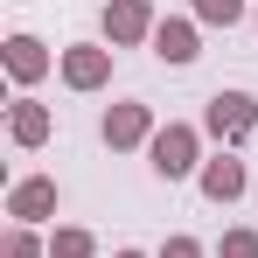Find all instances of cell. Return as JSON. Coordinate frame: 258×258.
I'll return each instance as SVG.
<instances>
[{
  "mask_svg": "<svg viewBox=\"0 0 258 258\" xmlns=\"http://www.w3.org/2000/svg\"><path fill=\"white\" fill-rule=\"evenodd\" d=\"M216 258H258V230H244V223H230V230L216 237Z\"/></svg>",
  "mask_w": 258,
  "mask_h": 258,
  "instance_id": "5bb4252c",
  "label": "cell"
},
{
  "mask_svg": "<svg viewBox=\"0 0 258 258\" xmlns=\"http://www.w3.org/2000/svg\"><path fill=\"white\" fill-rule=\"evenodd\" d=\"M203 133H210L216 147H230V154H237V147L258 133V98H251V91H237V84L216 91L210 105H203Z\"/></svg>",
  "mask_w": 258,
  "mask_h": 258,
  "instance_id": "7a4b0ae2",
  "label": "cell"
},
{
  "mask_svg": "<svg viewBox=\"0 0 258 258\" xmlns=\"http://www.w3.org/2000/svg\"><path fill=\"white\" fill-rule=\"evenodd\" d=\"M112 258H147V251H133V244H119V251H112Z\"/></svg>",
  "mask_w": 258,
  "mask_h": 258,
  "instance_id": "2e32d148",
  "label": "cell"
},
{
  "mask_svg": "<svg viewBox=\"0 0 258 258\" xmlns=\"http://www.w3.org/2000/svg\"><path fill=\"white\" fill-rule=\"evenodd\" d=\"M147 49H154L161 63H174V70H188V63L203 56V21H196V14H161V28H154Z\"/></svg>",
  "mask_w": 258,
  "mask_h": 258,
  "instance_id": "8992f818",
  "label": "cell"
},
{
  "mask_svg": "<svg viewBox=\"0 0 258 258\" xmlns=\"http://www.w3.org/2000/svg\"><path fill=\"white\" fill-rule=\"evenodd\" d=\"M251 28H258V14H251Z\"/></svg>",
  "mask_w": 258,
  "mask_h": 258,
  "instance_id": "e0dca14e",
  "label": "cell"
},
{
  "mask_svg": "<svg viewBox=\"0 0 258 258\" xmlns=\"http://www.w3.org/2000/svg\"><path fill=\"white\" fill-rule=\"evenodd\" d=\"M105 147H112V154H133V147H154V105H140V98H119V105H112V112H105Z\"/></svg>",
  "mask_w": 258,
  "mask_h": 258,
  "instance_id": "277c9868",
  "label": "cell"
},
{
  "mask_svg": "<svg viewBox=\"0 0 258 258\" xmlns=\"http://www.w3.org/2000/svg\"><path fill=\"white\" fill-rule=\"evenodd\" d=\"M49 258H98V237L84 223H56L49 230Z\"/></svg>",
  "mask_w": 258,
  "mask_h": 258,
  "instance_id": "8fae6325",
  "label": "cell"
},
{
  "mask_svg": "<svg viewBox=\"0 0 258 258\" xmlns=\"http://www.w3.org/2000/svg\"><path fill=\"white\" fill-rule=\"evenodd\" d=\"M196 188H203L210 203H223V210H230V203H244V188H251V168H244V161L223 147V154H210V161H203Z\"/></svg>",
  "mask_w": 258,
  "mask_h": 258,
  "instance_id": "52a82bcc",
  "label": "cell"
},
{
  "mask_svg": "<svg viewBox=\"0 0 258 258\" xmlns=\"http://www.w3.org/2000/svg\"><path fill=\"white\" fill-rule=\"evenodd\" d=\"M188 14H196L203 28H237V21L251 14V0H188Z\"/></svg>",
  "mask_w": 258,
  "mask_h": 258,
  "instance_id": "7c38bea8",
  "label": "cell"
},
{
  "mask_svg": "<svg viewBox=\"0 0 258 258\" xmlns=\"http://www.w3.org/2000/svg\"><path fill=\"white\" fill-rule=\"evenodd\" d=\"M0 49H7V56H0V63H7V77H14L21 91H28V84H42L49 70H56V56H49L42 35H7Z\"/></svg>",
  "mask_w": 258,
  "mask_h": 258,
  "instance_id": "30bf717a",
  "label": "cell"
},
{
  "mask_svg": "<svg viewBox=\"0 0 258 258\" xmlns=\"http://www.w3.org/2000/svg\"><path fill=\"white\" fill-rule=\"evenodd\" d=\"M0 258H49V237H35L28 223H7V237H0Z\"/></svg>",
  "mask_w": 258,
  "mask_h": 258,
  "instance_id": "4fadbf2b",
  "label": "cell"
},
{
  "mask_svg": "<svg viewBox=\"0 0 258 258\" xmlns=\"http://www.w3.org/2000/svg\"><path fill=\"white\" fill-rule=\"evenodd\" d=\"M112 56H119L112 42H70V49H56V77L70 91H105L112 84Z\"/></svg>",
  "mask_w": 258,
  "mask_h": 258,
  "instance_id": "3957f363",
  "label": "cell"
},
{
  "mask_svg": "<svg viewBox=\"0 0 258 258\" xmlns=\"http://www.w3.org/2000/svg\"><path fill=\"white\" fill-rule=\"evenodd\" d=\"M49 133H56V112H49L42 98H28V91H21V98L7 105V140H14L21 154H35V147H49Z\"/></svg>",
  "mask_w": 258,
  "mask_h": 258,
  "instance_id": "9c48e42d",
  "label": "cell"
},
{
  "mask_svg": "<svg viewBox=\"0 0 258 258\" xmlns=\"http://www.w3.org/2000/svg\"><path fill=\"white\" fill-rule=\"evenodd\" d=\"M154 258H210V251H203V237H168Z\"/></svg>",
  "mask_w": 258,
  "mask_h": 258,
  "instance_id": "9a60e30c",
  "label": "cell"
},
{
  "mask_svg": "<svg viewBox=\"0 0 258 258\" xmlns=\"http://www.w3.org/2000/svg\"><path fill=\"white\" fill-rule=\"evenodd\" d=\"M154 28H161L154 0H105V42H112V49H140V42H154Z\"/></svg>",
  "mask_w": 258,
  "mask_h": 258,
  "instance_id": "5b68a950",
  "label": "cell"
},
{
  "mask_svg": "<svg viewBox=\"0 0 258 258\" xmlns=\"http://www.w3.org/2000/svg\"><path fill=\"white\" fill-rule=\"evenodd\" d=\"M56 203H63V188H56L49 174H21V181L7 188V216H14V223H28V230H35V223H49V216H56Z\"/></svg>",
  "mask_w": 258,
  "mask_h": 258,
  "instance_id": "ba28073f",
  "label": "cell"
},
{
  "mask_svg": "<svg viewBox=\"0 0 258 258\" xmlns=\"http://www.w3.org/2000/svg\"><path fill=\"white\" fill-rule=\"evenodd\" d=\"M147 168L161 174V181H188V174H203V126L168 119V126L154 133V147H147Z\"/></svg>",
  "mask_w": 258,
  "mask_h": 258,
  "instance_id": "6da1fadb",
  "label": "cell"
}]
</instances>
